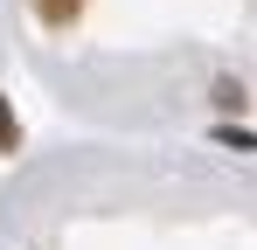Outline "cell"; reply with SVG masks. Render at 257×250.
I'll return each mask as SVG.
<instances>
[{"label": "cell", "instance_id": "1", "mask_svg": "<svg viewBox=\"0 0 257 250\" xmlns=\"http://www.w3.org/2000/svg\"><path fill=\"white\" fill-rule=\"evenodd\" d=\"M77 7H84V0H35V14H42L49 28H70V21H77Z\"/></svg>", "mask_w": 257, "mask_h": 250}, {"label": "cell", "instance_id": "2", "mask_svg": "<svg viewBox=\"0 0 257 250\" xmlns=\"http://www.w3.org/2000/svg\"><path fill=\"white\" fill-rule=\"evenodd\" d=\"M14 146H21V125H14V104L0 97V153H14Z\"/></svg>", "mask_w": 257, "mask_h": 250}]
</instances>
